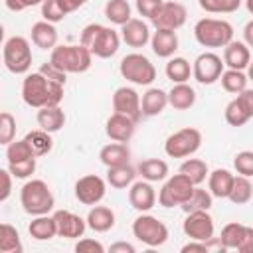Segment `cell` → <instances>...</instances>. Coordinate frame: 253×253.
I'll use <instances>...</instances> for the list:
<instances>
[{
  "instance_id": "cell-20",
  "label": "cell",
  "mask_w": 253,
  "mask_h": 253,
  "mask_svg": "<svg viewBox=\"0 0 253 253\" xmlns=\"http://www.w3.org/2000/svg\"><path fill=\"white\" fill-rule=\"evenodd\" d=\"M128 202L140 213L142 211H150L154 208V204H156V192H154L152 184L146 182V180L132 182L130 190H128Z\"/></svg>"
},
{
  "instance_id": "cell-1",
  "label": "cell",
  "mask_w": 253,
  "mask_h": 253,
  "mask_svg": "<svg viewBox=\"0 0 253 253\" xmlns=\"http://www.w3.org/2000/svg\"><path fill=\"white\" fill-rule=\"evenodd\" d=\"M22 99L34 109L59 105L63 99V83L53 81L40 71L28 73L22 81Z\"/></svg>"
},
{
  "instance_id": "cell-57",
  "label": "cell",
  "mask_w": 253,
  "mask_h": 253,
  "mask_svg": "<svg viewBox=\"0 0 253 253\" xmlns=\"http://www.w3.org/2000/svg\"><path fill=\"white\" fill-rule=\"evenodd\" d=\"M2 42H4V26L0 24V45H2Z\"/></svg>"
},
{
  "instance_id": "cell-9",
  "label": "cell",
  "mask_w": 253,
  "mask_h": 253,
  "mask_svg": "<svg viewBox=\"0 0 253 253\" xmlns=\"http://www.w3.org/2000/svg\"><path fill=\"white\" fill-rule=\"evenodd\" d=\"M202 146V132L194 126H184L172 132L164 142V152L170 158H188Z\"/></svg>"
},
{
  "instance_id": "cell-11",
  "label": "cell",
  "mask_w": 253,
  "mask_h": 253,
  "mask_svg": "<svg viewBox=\"0 0 253 253\" xmlns=\"http://www.w3.org/2000/svg\"><path fill=\"white\" fill-rule=\"evenodd\" d=\"M217 241L223 249H237L239 253H249L253 249V229L249 225L231 221L223 225Z\"/></svg>"
},
{
  "instance_id": "cell-45",
  "label": "cell",
  "mask_w": 253,
  "mask_h": 253,
  "mask_svg": "<svg viewBox=\"0 0 253 253\" xmlns=\"http://www.w3.org/2000/svg\"><path fill=\"white\" fill-rule=\"evenodd\" d=\"M42 16H43L45 22L57 24V22H61L67 14H65V10L59 6L57 0H43V2H42Z\"/></svg>"
},
{
  "instance_id": "cell-23",
  "label": "cell",
  "mask_w": 253,
  "mask_h": 253,
  "mask_svg": "<svg viewBox=\"0 0 253 253\" xmlns=\"http://www.w3.org/2000/svg\"><path fill=\"white\" fill-rule=\"evenodd\" d=\"M150 45L152 51L158 57H172L178 49V34L176 30H166V28H156V32L150 36Z\"/></svg>"
},
{
  "instance_id": "cell-14",
  "label": "cell",
  "mask_w": 253,
  "mask_h": 253,
  "mask_svg": "<svg viewBox=\"0 0 253 253\" xmlns=\"http://www.w3.org/2000/svg\"><path fill=\"white\" fill-rule=\"evenodd\" d=\"M253 117V91L243 89L225 105V121L231 126H243Z\"/></svg>"
},
{
  "instance_id": "cell-50",
  "label": "cell",
  "mask_w": 253,
  "mask_h": 253,
  "mask_svg": "<svg viewBox=\"0 0 253 253\" xmlns=\"http://www.w3.org/2000/svg\"><path fill=\"white\" fill-rule=\"evenodd\" d=\"M12 194V174L6 168H0V202H6Z\"/></svg>"
},
{
  "instance_id": "cell-22",
  "label": "cell",
  "mask_w": 253,
  "mask_h": 253,
  "mask_svg": "<svg viewBox=\"0 0 253 253\" xmlns=\"http://www.w3.org/2000/svg\"><path fill=\"white\" fill-rule=\"evenodd\" d=\"M121 38L130 47H144L150 42V30L148 24H144L138 18H130L121 26Z\"/></svg>"
},
{
  "instance_id": "cell-21",
  "label": "cell",
  "mask_w": 253,
  "mask_h": 253,
  "mask_svg": "<svg viewBox=\"0 0 253 253\" xmlns=\"http://www.w3.org/2000/svg\"><path fill=\"white\" fill-rule=\"evenodd\" d=\"M223 65H227V69H239L245 71L249 67L251 61V49L245 42H235L231 40L227 45H223Z\"/></svg>"
},
{
  "instance_id": "cell-4",
  "label": "cell",
  "mask_w": 253,
  "mask_h": 253,
  "mask_svg": "<svg viewBox=\"0 0 253 253\" xmlns=\"http://www.w3.org/2000/svg\"><path fill=\"white\" fill-rule=\"evenodd\" d=\"M20 204L30 215L49 213L55 206V198L43 180H28L20 190Z\"/></svg>"
},
{
  "instance_id": "cell-17",
  "label": "cell",
  "mask_w": 253,
  "mask_h": 253,
  "mask_svg": "<svg viewBox=\"0 0 253 253\" xmlns=\"http://www.w3.org/2000/svg\"><path fill=\"white\" fill-rule=\"evenodd\" d=\"M113 109H115V113L126 115L128 119L138 123V119L142 117V113H140V95L132 87H126V85L119 87L113 93Z\"/></svg>"
},
{
  "instance_id": "cell-37",
  "label": "cell",
  "mask_w": 253,
  "mask_h": 253,
  "mask_svg": "<svg viewBox=\"0 0 253 253\" xmlns=\"http://www.w3.org/2000/svg\"><path fill=\"white\" fill-rule=\"evenodd\" d=\"M192 75V65L186 57H170L166 63V77L172 83H186Z\"/></svg>"
},
{
  "instance_id": "cell-12",
  "label": "cell",
  "mask_w": 253,
  "mask_h": 253,
  "mask_svg": "<svg viewBox=\"0 0 253 253\" xmlns=\"http://www.w3.org/2000/svg\"><path fill=\"white\" fill-rule=\"evenodd\" d=\"M223 71V61L213 51H204L196 57L192 65V75L200 85H211L219 81V75Z\"/></svg>"
},
{
  "instance_id": "cell-41",
  "label": "cell",
  "mask_w": 253,
  "mask_h": 253,
  "mask_svg": "<svg viewBox=\"0 0 253 253\" xmlns=\"http://www.w3.org/2000/svg\"><path fill=\"white\" fill-rule=\"evenodd\" d=\"M219 81H221V87L227 91V93H241L243 89H247V75L239 69H225L221 71L219 75Z\"/></svg>"
},
{
  "instance_id": "cell-31",
  "label": "cell",
  "mask_w": 253,
  "mask_h": 253,
  "mask_svg": "<svg viewBox=\"0 0 253 253\" xmlns=\"http://www.w3.org/2000/svg\"><path fill=\"white\" fill-rule=\"evenodd\" d=\"M28 233L36 239V241H49L51 237L57 235L55 231V221L51 215L43 213V215H34V219L28 225Z\"/></svg>"
},
{
  "instance_id": "cell-51",
  "label": "cell",
  "mask_w": 253,
  "mask_h": 253,
  "mask_svg": "<svg viewBox=\"0 0 253 253\" xmlns=\"http://www.w3.org/2000/svg\"><path fill=\"white\" fill-rule=\"evenodd\" d=\"M40 73H43L45 77H49V79H53V81H59V83H63V85H65V81H67V73L59 71V69H57V67H53L49 61H47V63H43V65L40 67Z\"/></svg>"
},
{
  "instance_id": "cell-55",
  "label": "cell",
  "mask_w": 253,
  "mask_h": 253,
  "mask_svg": "<svg viewBox=\"0 0 253 253\" xmlns=\"http://www.w3.org/2000/svg\"><path fill=\"white\" fill-rule=\"evenodd\" d=\"M59 2V6L65 10V14H71V12H75L77 8H81L87 0H57Z\"/></svg>"
},
{
  "instance_id": "cell-47",
  "label": "cell",
  "mask_w": 253,
  "mask_h": 253,
  "mask_svg": "<svg viewBox=\"0 0 253 253\" xmlns=\"http://www.w3.org/2000/svg\"><path fill=\"white\" fill-rule=\"evenodd\" d=\"M8 170H10L12 178H20V180L30 178L36 172V156L22 160V162H16V164H8Z\"/></svg>"
},
{
  "instance_id": "cell-33",
  "label": "cell",
  "mask_w": 253,
  "mask_h": 253,
  "mask_svg": "<svg viewBox=\"0 0 253 253\" xmlns=\"http://www.w3.org/2000/svg\"><path fill=\"white\" fill-rule=\"evenodd\" d=\"M134 178H136V168H132L130 164H121V166L107 168V182L117 190L128 188L134 182Z\"/></svg>"
},
{
  "instance_id": "cell-52",
  "label": "cell",
  "mask_w": 253,
  "mask_h": 253,
  "mask_svg": "<svg viewBox=\"0 0 253 253\" xmlns=\"http://www.w3.org/2000/svg\"><path fill=\"white\" fill-rule=\"evenodd\" d=\"M42 2H43V0H4L6 8H8L10 12H22V10L32 8V6H38V4H42Z\"/></svg>"
},
{
  "instance_id": "cell-19",
  "label": "cell",
  "mask_w": 253,
  "mask_h": 253,
  "mask_svg": "<svg viewBox=\"0 0 253 253\" xmlns=\"http://www.w3.org/2000/svg\"><path fill=\"white\" fill-rule=\"evenodd\" d=\"M134 128H136V123L121 113H113L105 123V132L115 142H128L134 134Z\"/></svg>"
},
{
  "instance_id": "cell-44",
  "label": "cell",
  "mask_w": 253,
  "mask_h": 253,
  "mask_svg": "<svg viewBox=\"0 0 253 253\" xmlns=\"http://www.w3.org/2000/svg\"><path fill=\"white\" fill-rule=\"evenodd\" d=\"M16 138V119L12 113H0V146H8Z\"/></svg>"
},
{
  "instance_id": "cell-48",
  "label": "cell",
  "mask_w": 253,
  "mask_h": 253,
  "mask_svg": "<svg viewBox=\"0 0 253 253\" xmlns=\"http://www.w3.org/2000/svg\"><path fill=\"white\" fill-rule=\"evenodd\" d=\"M164 0H134V6H136V12L142 16V18H148L152 20L158 12V8L162 6Z\"/></svg>"
},
{
  "instance_id": "cell-25",
  "label": "cell",
  "mask_w": 253,
  "mask_h": 253,
  "mask_svg": "<svg viewBox=\"0 0 253 253\" xmlns=\"http://www.w3.org/2000/svg\"><path fill=\"white\" fill-rule=\"evenodd\" d=\"M85 223H87L89 229H93V231H97V233H105V231L113 229V225H115V213H113L111 208H107V206H97V204H95V206L89 210Z\"/></svg>"
},
{
  "instance_id": "cell-10",
  "label": "cell",
  "mask_w": 253,
  "mask_h": 253,
  "mask_svg": "<svg viewBox=\"0 0 253 253\" xmlns=\"http://www.w3.org/2000/svg\"><path fill=\"white\" fill-rule=\"evenodd\" d=\"M192 190H194V184H192L184 174L178 172V174L170 176V178L164 182V186L160 188V192H158V204H160L162 208L182 206V204L190 198Z\"/></svg>"
},
{
  "instance_id": "cell-15",
  "label": "cell",
  "mask_w": 253,
  "mask_h": 253,
  "mask_svg": "<svg viewBox=\"0 0 253 253\" xmlns=\"http://www.w3.org/2000/svg\"><path fill=\"white\" fill-rule=\"evenodd\" d=\"M107 194V184L97 174H85L75 182V198L85 206L99 204Z\"/></svg>"
},
{
  "instance_id": "cell-38",
  "label": "cell",
  "mask_w": 253,
  "mask_h": 253,
  "mask_svg": "<svg viewBox=\"0 0 253 253\" xmlns=\"http://www.w3.org/2000/svg\"><path fill=\"white\" fill-rule=\"evenodd\" d=\"M105 18L115 26H123L125 22H128L132 18L130 4L126 0H109L105 4Z\"/></svg>"
},
{
  "instance_id": "cell-13",
  "label": "cell",
  "mask_w": 253,
  "mask_h": 253,
  "mask_svg": "<svg viewBox=\"0 0 253 253\" xmlns=\"http://www.w3.org/2000/svg\"><path fill=\"white\" fill-rule=\"evenodd\" d=\"M182 229L186 233V237L194 239V241H211L213 239V217L210 215V211L200 210V211H188Z\"/></svg>"
},
{
  "instance_id": "cell-8",
  "label": "cell",
  "mask_w": 253,
  "mask_h": 253,
  "mask_svg": "<svg viewBox=\"0 0 253 253\" xmlns=\"http://www.w3.org/2000/svg\"><path fill=\"white\" fill-rule=\"evenodd\" d=\"M132 235L148 245V247H160L166 243L168 239V227L164 221H160L158 217L142 211L134 221H132Z\"/></svg>"
},
{
  "instance_id": "cell-30",
  "label": "cell",
  "mask_w": 253,
  "mask_h": 253,
  "mask_svg": "<svg viewBox=\"0 0 253 253\" xmlns=\"http://www.w3.org/2000/svg\"><path fill=\"white\" fill-rule=\"evenodd\" d=\"M32 42L40 47V49H53L57 45V30L53 24L42 20V22H36L32 26Z\"/></svg>"
},
{
  "instance_id": "cell-56",
  "label": "cell",
  "mask_w": 253,
  "mask_h": 253,
  "mask_svg": "<svg viewBox=\"0 0 253 253\" xmlns=\"http://www.w3.org/2000/svg\"><path fill=\"white\" fill-rule=\"evenodd\" d=\"M245 43L247 45L253 43V22H247V26H245Z\"/></svg>"
},
{
  "instance_id": "cell-18",
  "label": "cell",
  "mask_w": 253,
  "mask_h": 253,
  "mask_svg": "<svg viewBox=\"0 0 253 253\" xmlns=\"http://www.w3.org/2000/svg\"><path fill=\"white\" fill-rule=\"evenodd\" d=\"M188 12L180 2H162L158 8L156 16L150 20L156 28H166V30H178L186 24Z\"/></svg>"
},
{
  "instance_id": "cell-43",
  "label": "cell",
  "mask_w": 253,
  "mask_h": 253,
  "mask_svg": "<svg viewBox=\"0 0 253 253\" xmlns=\"http://www.w3.org/2000/svg\"><path fill=\"white\" fill-rule=\"evenodd\" d=\"M34 152L32 148L28 146V142L22 138V140H12L8 146H6V158H8V164H16V162H22V160H28L32 158Z\"/></svg>"
},
{
  "instance_id": "cell-3",
  "label": "cell",
  "mask_w": 253,
  "mask_h": 253,
  "mask_svg": "<svg viewBox=\"0 0 253 253\" xmlns=\"http://www.w3.org/2000/svg\"><path fill=\"white\" fill-rule=\"evenodd\" d=\"M93 55L81 43L77 45H55L49 55V63L63 73H85L91 67Z\"/></svg>"
},
{
  "instance_id": "cell-36",
  "label": "cell",
  "mask_w": 253,
  "mask_h": 253,
  "mask_svg": "<svg viewBox=\"0 0 253 253\" xmlns=\"http://www.w3.org/2000/svg\"><path fill=\"white\" fill-rule=\"evenodd\" d=\"M251 196H253V184L247 176H233V184H231V190H229V196L227 200H231L233 204L237 206H243V204H249L251 202Z\"/></svg>"
},
{
  "instance_id": "cell-26",
  "label": "cell",
  "mask_w": 253,
  "mask_h": 253,
  "mask_svg": "<svg viewBox=\"0 0 253 253\" xmlns=\"http://www.w3.org/2000/svg\"><path fill=\"white\" fill-rule=\"evenodd\" d=\"M166 97H168V105H172V109L176 111H188L196 103V91L188 83H174V87L166 93Z\"/></svg>"
},
{
  "instance_id": "cell-24",
  "label": "cell",
  "mask_w": 253,
  "mask_h": 253,
  "mask_svg": "<svg viewBox=\"0 0 253 253\" xmlns=\"http://www.w3.org/2000/svg\"><path fill=\"white\" fill-rule=\"evenodd\" d=\"M36 121H38V126L45 132H57L61 130V126L65 125V113L61 111L59 105H53V107H42L36 115Z\"/></svg>"
},
{
  "instance_id": "cell-2",
  "label": "cell",
  "mask_w": 253,
  "mask_h": 253,
  "mask_svg": "<svg viewBox=\"0 0 253 253\" xmlns=\"http://www.w3.org/2000/svg\"><path fill=\"white\" fill-rule=\"evenodd\" d=\"M79 43L83 47H87L91 51V55L101 57V59H109L119 51L121 36L113 28H107L103 24H89L83 28Z\"/></svg>"
},
{
  "instance_id": "cell-46",
  "label": "cell",
  "mask_w": 253,
  "mask_h": 253,
  "mask_svg": "<svg viewBox=\"0 0 253 253\" xmlns=\"http://www.w3.org/2000/svg\"><path fill=\"white\" fill-rule=\"evenodd\" d=\"M233 166H235L237 174L251 178V176H253V152H251V150H241V152H237V156L233 158Z\"/></svg>"
},
{
  "instance_id": "cell-16",
  "label": "cell",
  "mask_w": 253,
  "mask_h": 253,
  "mask_svg": "<svg viewBox=\"0 0 253 253\" xmlns=\"http://www.w3.org/2000/svg\"><path fill=\"white\" fill-rule=\"evenodd\" d=\"M53 221H55V231L59 237H65V239H79L83 237L85 229H87V223L81 215L69 211V210H57L53 211Z\"/></svg>"
},
{
  "instance_id": "cell-7",
  "label": "cell",
  "mask_w": 253,
  "mask_h": 253,
  "mask_svg": "<svg viewBox=\"0 0 253 253\" xmlns=\"http://www.w3.org/2000/svg\"><path fill=\"white\" fill-rule=\"evenodd\" d=\"M121 75L134 85H150L156 79L154 63L142 53H128L119 63Z\"/></svg>"
},
{
  "instance_id": "cell-34",
  "label": "cell",
  "mask_w": 253,
  "mask_h": 253,
  "mask_svg": "<svg viewBox=\"0 0 253 253\" xmlns=\"http://www.w3.org/2000/svg\"><path fill=\"white\" fill-rule=\"evenodd\" d=\"M24 140L28 142V146L32 148V152H34L36 158H38V156H45V154H49L51 148H53L51 134L45 132V130H42V128L30 130V132L24 136Z\"/></svg>"
},
{
  "instance_id": "cell-53",
  "label": "cell",
  "mask_w": 253,
  "mask_h": 253,
  "mask_svg": "<svg viewBox=\"0 0 253 253\" xmlns=\"http://www.w3.org/2000/svg\"><path fill=\"white\" fill-rule=\"evenodd\" d=\"M194 251H198V253H208V243L190 239V243L182 245V253H194Z\"/></svg>"
},
{
  "instance_id": "cell-29",
  "label": "cell",
  "mask_w": 253,
  "mask_h": 253,
  "mask_svg": "<svg viewBox=\"0 0 253 253\" xmlns=\"http://www.w3.org/2000/svg\"><path fill=\"white\" fill-rule=\"evenodd\" d=\"M99 160L111 168V166H121V164H128L130 160V150L126 146V142H111L105 144L99 152Z\"/></svg>"
},
{
  "instance_id": "cell-40",
  "label": "cell",
  "mask_w": 253,
  "mask_h": 253,
  "mask_svg": "<svg viewBox=\"0 0 253 253\" xmlns=\"http://www.w3.org/2000/svg\"><path fill=\"white\" fill-rule=\"evenodd\" d=\"M22 251L20 233L14 225L0 221V253H18Z\"/></svg>"
},
{
  "instance_id": "cell-54",
  "label": "cell",
  "mask_w": 253,
  "mask_h": 253,
  "mask_svg": "<svg viewBox=\"0 0 253 253\" xmlns=\"http://www.w3.org/2000/svg\"><path fill=\"white\" fill-rule=\"evenodd\" d=\"M111 253H134V245L132 243H126V241H117L109 247Z\"/></svg>"
},
{
  "instance_id": "cell-42",
  "label": "cell",
  "mask_w": 253,
  "mask_h": 253,
  "mask_svg": "<svg viewBox=\"0 0 253 253\" xmlns=\"http://www.w3.org/2000/svg\"><path fill=\"white\" fill-rule=\"evenodd\" d=\"M198 4L210 14H231L239 10L241 0H198Z\"/></svg>"
},
{
  "instance_id": "cell-49",
  "label": "cell",
  "mask_w": 253,
  "mask_h": 253,
  "mask_svg": "<svg viewBox=\"0 0 253 253\" xmlns=\"http://www.w3.org/2000/svg\"><path fill=\"white\" fill-rule=\"evenodd\" d=\"M75 251H77V253H103L105 247H103L97 239L85 237V239H79V241L75 243Z\"/></svg>"
},
{
  "instance_id": "cell-5",
  "label": "cell",
  "mask_w": 253,
  "mask_h": 253,
  "mask_svg": "<svg viewBox=\"0 0 253 253\" xmlns=\"http://www.w3.org/2000/svg\"><path fill=\"white\" fill-rule=\"evenodd\" d=\"M194 38L204 47H223L233 40V26L227 20L202 18L194 26Z\"/></svg>"
},
{
  "instance_id": "cell-39",
  "label": "cell",
  "mask_w": 253,
  "mask_h": 253,
  "mask_svg": "<svg viewBox=\"0 0 253 253\" xmlns=\"http://www.w3.org/2000/svg\"><path fill=\"white\" fill-rule=\"evenodd\" d=\"M211 202H213V196L208 192V190H204V188H198V186H194V190H192V194H190V198L180 206L186 213L188 211H200V210H206V211H210V208H211Z\"/></svg>"
},
{
  "instance_id": "cell-6",
  "label": "cell",
  "mask_w": 253,
  "mask_h": 253,
  "mask_svg": "<svg viewBox=\"0 0 253 253\" xmlns=\"http://www.w3.org/2000/svg\"><path fill=\"white\" fill-rule=\"evenodd\" d=\"M2 61L10 73L22 75L28 73L32 67V47L30 42L24 36H12L4 43L2 51Z\"/></svg>"
},
{
  "instance_id": "cell-35",
  "label": "cell",
  "mask_w": 253,
  "mask_h": 253,
  "mask_svg": "<svg viewBox=\"0 0 253 253\" xmlns=\"http://www.w3.org/2000/svg\"><path fill=\"white\" fill-rule=\"evenodd\" d=\"M180 174H184L194 186H200L202 182H206L210 170H208V164L200 158H186L180 166Z\"/></svg>"
},
{
  "instance_id": "cell-32",
  "label": "cell",
  "mask_w": 253,
  "mask_h": 253,
  "mask_svg": "<svg viewBox=\"0 0 253 253\" xmlns=\"http://www.w3.org/2000/svg\"><path fill=\"white\" fill-rule=\"evenodd\" d=\"M136 172L146 182H160L168 176V164L160 158H146L136 166Z\"/></svg>"
},
{
  "instance_id": "cell-28",
  "label": "cell",
  "mask_w": 253,
  "mask_h": 253,
  "mask_svg": "<svg viewBox=\"0 0 253 253\" xmlns=\"http://www.w3.org/2000/svg\"><path fill=\"white\" fill-rule=\"evenodd\" d=\"M231 184H233V174L225 168H215L211 174H208V192L213 198H219V200L227 198Z\"/></svg>"
},
{
  "instance_id": "cell-27",
  "label": "cell",
  "mask_w": 253,
  "mask_h": 253,
  "mask_svg": "<svg viewBox=\"0 0 253 253\" xmlns=\"http://www.w3.org/2000/svg\"><path fill=\"white\" fill-rule=\"evenodd\" d=\"M166 105H168L166 91H162L158 87H150L140 99V113L144 117H156L166 109Z\"/></svg>"
}]
</instances>
